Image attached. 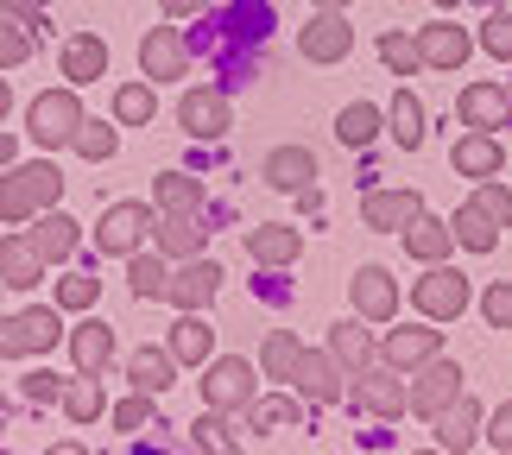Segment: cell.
Listing matches in <instances>:
<instances>
[{
  "label": "cell",
  "instance_id": "6f0895ef",
  "mask_svg": "<svg viewBox=\"0 0 512 455\" xmlns=\"http://www.w3.org/2000/svg\"><path fill=\"white\" fill-rule=\"evenodd\" d=\"M7 108H13V89H7V76H0V121H7Z\"/></svg>",
  "mask_w": 512,
  "mask_h": 455
},
{
  "label": "cell",
  "instance_id": "91938a15",
  "mask_svg": "<svg viewBox=\"0 0 512 455\" xmlns=\"http://www.w3.org/2000/svg\"><path fill=\"white\" fill-rule=\"evenodd\" d=\"M0 430H7V392H0Z\"/></svg>",
  "mask_w": 512,
  "mask_h": 455
},
{
  "label": "cell",
  "instance_id": "6da1fadb",
  "mask_svg": "<svg viewBox=\"0 0 512 455\" xmlns=\"http://www.w3.org/2000/svg\"><path fill=\"white\" fill-rule=\"evenodd\" d=\"M196 392H203V411H222V418L228 411H247L253 399H260V367L234 361V354H209Z\"/></svg>",
  "mask_w": 512,
  "mask_h": 455
},
{
  "label": "cell",
  "instance_id": "8fae6325",
  "mask_svg": "<svg viewBox=\"0 0 512 455\" xmlns=\"http://www.w3.org/2000/svg\"><path fill=\"white\" fill-rule=\"evenodd\" d=\"M456 121L468 133H500V127H512V95L500 83H468L456 102Z\"/></svg>",
  "mask_w": 512,
  "mask_h": 455
},
{
  "label": "cell",
  "instance_id": "9f6ffc18",
  "mask_svg": "<svg viewBox=\"0 0 512 455\" xmlns=\"http://www.w3.org/2000/svg\"><path fill=\"white\" fill-rule=\"evenodd\" d=\"M317 13H348V0H310Z\"/></svg>",
  "mask_w": 512,
  "mask_h": 455
},
{
  "label": "cell",
  "instance_id": "7c38bea8",
  "mask_svg": "<svg viewBox=\"0 0 512 455\" xmlns=\"http://www.w3.org/2000/svg\"><path fill=\"white\" fill-rule=\"evenodd\" d=\"M215 291H222V266L215 260H184L171 272V285H165V304H177V310H209L215 304Z\"/></svg>",
  "mask_w": 512,
  "mask_h": 455
},
{
  "label": "cell",
  "instance_id": "5b68a950",
  "mask_svg": "<svg viewBox=\"0 0 512 455\" xmlns=\"http://www.w3.org/2000/svg\"><path fill=\"white\" fill-rule=\"evenodd\" d=\"M342 405L354 411H367V418H405V373H392L373 361L367 373H348V392H342Z\"/></svg>",
  "mask_w": 512,
  "mask_h": 455
},
{
  "label": "cell",
  "instance_id": "1f68e13d",
  "mask_svg": "<svg viewBox=\"0 0 512 455\" xmlns=\"http://www.w3.org/2000/svg\"><path fill=\"white\" fill-rule=\"evenodd\" d=\"M386 127H392V140H399L405 152H418L424 133H430V114H424V102L411 89H399V95H392V108H386Z\"/></svg>",
  "mask_w": 512,
  "mask_h": 455
},
{
  "label": "cell",
  "instance_id": "f907efd6",
  "mask_svg": "<svg viewBox=\"0 0 512 455\" xmlns=\"http://www.w3.org/2000/svg\"><path fill=\"white\" fill-rule=\"evenodd\" d=\"M108 418H114V430H146V424H152V399H146V392H127V399L114 405Z\"/></svg>",
  "mask_w": 512,
  "mask_h": 455
},
{
  "label": "cell",
  "instance_id": "7dc6e473",
  "mask_svg": "<svg viewBox=\"0 0 512 455\" xmlns=\"http://www.w3.org/2000/svg\"><path fill=\"white\" fill-rule=\"evenodd\" d=\"M481 51H494L512 64V13H487L481 19Z\"/></svg>",
  "mask_w": 512,
  "mask_h": 455
},
{
  "label": "cell",
  "instance_id": "f5cc1de1",
  "mask_svg": "<svg viewBox=\"0 0 512 455\" xmlns=\"http://www.w3.org/2000/svg\"><path fill=\"white\" fill-rule=\"evenodd\" d=\"M0 13H13L19 26H32V32L45 26V0H0Z\"/></svg>",
  "mask_w": 512,
  "mask_h": 455
},
{
  "label": "cell",
  "instance_id": "d590c367",
  "mask_svg": "<svg viewBox=\"0 0 512 455\" xmlns=\"http://www.w3.org/2000/svg\"><path fill=\"white\" fill-rule=\"evenodd\" d=\"M159 114V89L152 83H121L114 89V127H146Z\"/></svg>",
  "mask_w": 512,
  "mask_h": 455
},
{
  "label": "cell",
  "instance_id": "d6986e66",
  "mask_svg": "<svg viewBox=\"0 0 512 455\" xmlns=\"http://www.w3.org/2000/svg\"><path fill=\"white\" fill-rule=\"evenodd\" d=\"M418 215H424V196L418 190H373L367 203H361V222L380 228V234H405Z\"/></svg>",
  "mask_w": 512,
  "mask_h": 455
},
{
  "label": "cell",
  "instance_id": "e7e4bbea",
  "mask_svg": "<svg viewBox=\"0 0 512 455\" xmlns=\"http://www.w3.org/2000/svg\"><path fill=\"white\" fill-rule=\"evenodd\" d=\"M506 95H512V89H506Z\"/></svg>",
  "mask_w": 512,
  "mask_h": 455
},
{
  "label": "cell",
  "instance_id": "603a6c76",
  "mask_svg": "<svg viewBox=\"0 0 512 455\" xmlns=\"http://www.w3.org/2000/svg\"><path fill=\"white\" fill-rule=\"evenodd\" d=\"M127 380H133V392H146V399H165V392L177 386L171 348H133L127 354Z\"/></svg>",
  "mask_w": 512,
  "mask_h": 455
},
{
  "label": "cell",
  "instance_id": "bcb514c9",
  "mask_svg": "<svg viewBox=\"0 0 512 455\" xmlns=\"http://www.w3.org/2000/svg\"><path fill=\"white\" fill-rule=\"evenodd\" d=\"M102 298V279H89V272H70V279H57V310H89Z\"/></svg>",
  "mask_w": 512,
  "mask_h": 455
},
{
  "label": "cell",
  "instance_id": "db71d44e",
  "mask_svg": "<svg viewBox=\"0 0 512 455\" xmlns=\"http://www.w3.org/2000/svg\"><path fill=\"white\" fill-rule=\"evenodd\" d=\"M165 19H190V13H209V0H159Z\"/></svg>",
  "mask_w": 512,
  "mask_h": 455
},
{
  "label": "cell",
  "instance_id": "ee69618b",
  "mask_svg": "<svg viewBox=\"0 0 512 455\" xmlns=\"http://www.w3.org/2000/svg\"><path fill=\"white\" fill-rule=\"evenodd\" d=\"M468 203H475V209H481V215H487V222H494V228H512V190L500 184V177H481Z\"/></svg>",
  "mask_w": 512,
  "mask_h": 455
},
{
  "label": "cell",
  "instance_id": "44dd1931",
  "mask_svg": "<svg viewBox=\"0 0 512 455\" xmlns=\"http://www.w3.org/2000/svg\"><path fill=\"white\" fill-rule=\"evenodd\" d=\"M430 354H443V329H392L380 342V367L411 373V367H424Z\"/></svg>",
  "mask_w": 512,
  "mask_h": 455
},
{
  "label": "cell",
  "instance_id": "8d00e7d4",
  "mask_svg": "<svg viewBox=\"0 0 512 455\" xmlns=\"http://www.w3.org/2000/svg\"><path fill=\"white\" fill-rule=\"evenodd\" d=\"M298 361H304V342L291 329H272L266 342H260V373H266V380H291V367H298Z\"/></svg>",
  "mask_w": 512,
  "mask_h": 455
},
{
  "label": "cell",
  "instance_id": "c3c4849f",
  "mask_svg": "<svg viewBox=\"0 0 512 455\" xmlns=\"http://www.w3.org/2000/svg\"><path fill=\"white\" fill-rule=\"evenodd\" d=\"M19 392H26L32 405H57V399H64V380H57L51 367H32L26 380H19Z\"/></svg>",
  "mask_w": 512,
  "mask_h": 455
},
{
  "label": "cell",
  "instance_id": "4316f807",
  "mask_svg": "<svg viewBox=\"0 0 512 455\" xmlns=\"http://www.w3.org/2000/svg\"><path fill=\"white\" fill-rule=\"evenodd\" d=\"M64 342H70L76 373H95V380L108 373V361H114V329H108V323H76Z\"/></svg>",
  "mask_w": 512,
  "mask_h": 455
},
{
  "label": "cell",
  "instance_id": "ac0fdd59",
  "mask_svg": "<svg viewBox=\"0 0 512 455\" xmlns=\"http://www.w3.org/2000/svg\"><path fill=\"white\" fill-rule=\"evenodd\" d=\"M57 70H64V83H70V89L102 83V76H108V38H95V32L64 38V51H57Z\"/></svg>",
  "mask_w": 512,
  "mask_h": 455
},
{
  "label": "cell",
  "instance_id": "be15d7a7",
  "mask_svg": "<svg viewBox=\"0 0 512 455\" xmlns=\"http://www.w3.org/2000/svg\"><path fill=\"white\" fill-rule=\"evenodd\" d=\"M0 298H7V285H0Z\"/></svg>",
  "mask_w": 512,
  "mask_h": 455
},
{
  "label": "cell",
  "instance_id": "f6af8a7d",
  "mask_svg": "<svg viewBox=\"0 0 512 455\" xmlns=\"http://www.w3.org/2000/svg\"><path fill=\"white\" fill-rule=\"evenodd\" d=\"M70 146L83 152L89 165H102V158H114V146H121V140H114V127H108V121H89V114H83V127L70 133Z\"/></svg>",
  "mask_w": 512,
  "mask_h": 455
},
{
  "label": "cell",
  "instance_id": "7bdbcfd3",
  "mask_svg": "<svg viewBox=\"0 0 512 455\" xmlns=\"http://www.w3.org/2000/svg\"><path fill=\"white\" fill-rule=\"evenodd\" d=\"M190 437H196V449H203V455H241V443L228 437V418H222V411H203V418L190 424Z\"/></svg>",
  "mask_w": 512,
  "mask_h": 455
},
{
  "label": "cell",
  "instance_id": "7a4b0ae2",
  "mask_svg": "<svg viewBox=\"0 0 512 455\" xmlns=\"http://www.w3.org/2000/svg\"><path fill=\"white\" fill-rule=\"evenodd\" d=\"M83 127V95H76L70 83L64 89H45V95H32V108H26V133H32V146H70V133Z\"/></svg>",
  "mask_w": 512,
  "mask_h": 455
},
{
  "label": "cell",
  "instance_id": "11a10c76",
  "mask_svg": "<svg viewBox=\"0 0 512 455\" xmlns=\"http://www.w3.org/2000/svg\"><path fill=\"white\" fill-rule=\"evenodd\" d=\"M13 158H19V140H13V133H0V165H13Z\"/></svg>",
  "mask_w": 512,
  "mask_h": 455
},
{
  "label": "cell",
  "instance_id": "9c48e42d",
  "mask_svg": "<svg viewBox=\"0 0 512 455\" xmlns=\"http://www.w3.org/2000/svg\"><path fill=\"white\" fill-rule=\"evenodd\" d=\"M348 304H354L361 323H392V316H399V279H392L386 266H361L348 279Z\"/></svg>",
  "mask_w": 512,
  "mask_h": 455
},
{
  "label": "cell",
  "instance_id": "484cf974",
  "mask_svg": "<svg viewBox=\"0 0 512 455\" xmlns=\"http://www.w3.org/2000/svg\"><path fill=\"white\" fill-rule=\"evenodd\" d=\"M165 348H171V361H177V367H203L209 354H215V329L203 323V310H184V316H177Z\"/></svg>",
  "mask_w": 512,
  "mask_h": 455
},
{
  "label": "cell",
  "instance_id": "d6a6232c",
  "mask_svg": "<svg viewBox=\"0 0 512 455\" xmlns=\"http://www.w3.org/2000/svg\"><path fill=\"white\" fill-rule=\"evenodd\" d=\"M165 285H171V260L165 253H127V291L133 298H165Z\"/></svg>",
  "mask_w": 512,
  "mask_h": 455
},
{
  "label": "cell",
  "instance_id": "680465c9",
  "mask_svg": "<svg viewBox=\"0 0 512 455\" xmlns=\"http://www.w3.org/2000/svg\"><path fill=\"white\" fill-rule=\"evenodd\" d=\"M45 455H89L83 443H57V449H45Z\"/></svg>",
  "mask_w": 512,
  "mask_h": 455
},
{
  "label": "cell",
  "instance_id": "83f0119b",
  "mask_svg": "<svg viewBox=\"0 0 512 455\" xmlns=\"http://www.w3.org/2000/svg\"><path fill=\"white\" fill-rule=\"evenodd\" d=\"M329 354H336V367L342 373H367L373 361H380V342L361 329V316H348V323L329 329Z\"/></svg>",
  "mask_w": 512,
  "mask_h": 455
},
{
  "label": "cell",
  "instance_id": "277c9868",
  "mask_svg": "<svg viewBox=\"0 0 512 455\" xmlns=\"http://www.w3.org/2000/svg\"><path fill=\"white\" fill-rule=\"evenodd\" d=\"M449 399H462V361L430 354L424 367H411V386H405V411H411V418H437Z\"/></svg>",
  "mask_w": 512,
  "mask_h": 455
},
{
  "label": "cell",
  "instance_id": "74e56055",
  "mask_svg": "<svg viewBox=\"0 0 512 455\" xmlns=\"http://www.w3.org/2000/svg\"><path fill=\"white\" fill-rule=\"evenodd\" d=\"M57 405H64L70 411V424H95V418H102V380H95V373H76V380H64V399H57Z\"/></svg>",
  "mask_w": 512,
  "mask_h": 455
},
{
  "label": "cell",
  "instance_id": "52a82bcc",
  "mask_svg": "<svg viewBox=\"0 0 512 455\" xmlns=\"http://www.w3.org/2000/svg\"><path fill=\"white\" fill-rule=\"evenodd\" d=\"M152 241V209L146 203H114L102 209V222H95V247L108 253V260H127V253H140Z\"/></svg>",
  "mask_w": 512,
  "mask_h": 455
},
{
  "label": "cell",
  "instance_id": "e0dca14e",
  "mask_svg": "<svg viewBox=\"0 0 512 455\" xmlns=\"http://www.w3.org/2000/svg\"><path fill=\"white\" fill-rule=\"evenodd\" d=\"M140 70L152 76V83H171V76H184V70H190L184 32H177V26H152V32L140 38Z\"/></svg>",
  "mask_w": 512,
  "mask_h": 455
},
{
  "label": "cell",
  "instance_id": "cb8c5ba5",
  "mask_svg": "<svg viewBox=\"0 0 512 455\" xmlns=\"http://www.w3.org/2000/svg\"><path fill=\"white\" fill-rule=\"evenodd\" d=\"M449 165H456L462 177H500V165H506V146H500V133H462L456 140V152H449Z\"/></svg>",
  "mask_w": 512,
  "mask_h": 455
},
{
  "label": "cell",
  "instance_id": "60d3db41",
  "mask_svg": "<svg viewBox=\"0 0 512 455\" xmlns=\"http://www.w3.org/2000/svg\"><path fill=\"white\" fill-rule=\"evenodd\" d=\"M380 64H386L392 76H418V70H424L418 38H411V32H380Z\"/></svg>",
  "mask_w": 512,
  "mask_h": 455
},
{
  "label": "cell",
  "instance_id": "6125c7cd",
  "mask_svg": "<svg viewBox=\"0 0 512 455\" xmlns=\"http://www.w3.org/2000/svg\"><path fill=\"white\" fill-rule=\"evenodd\" d=\"M424 455H443V449H424Z\"/></svg>",
  "mask_w": 512,
  "mask_h": 455
},
{
  "label": "cell",
  "instance_id": "b9f144b4",
  "mask_svg": "<svg viewBox=\"0 0 512 455\" xmlns=\"http://www.w3.org/2000/svg\"><path fill=\"white\" fill-rule=\"evenodd\" d=\"M38 51V32L32 26H19L13 13H0V70H13V64H26V57Z\"/></svg>",
  "mask_w": 512,
  "mask_h": 455
},
{
  "label": "cell",
  "instance_id": "e575fe53",
  "mask_svg": "<svg viewBox=\"0 0 512 455\" xmlns=\"http://www.w3.org/2000/svg\"><path fill=\"white\" fill-rule=\"evenodd\" d=\"M380 127H386V121H380V108H373V102H348V108L336 114V140L354 146V152L380 140Z\"/></svg>",
  "mask_w": 512,
  "mask_h": 455
},
{
  "label": "cell",
  "instance_id": "94428289",
  "mask_svg": "<svg viewBox=\"0 0 512 455\" xmlns=\"http://www.w3.org/2000/svg\"><path fill=\"white\" fill-rule=\"evenodd\" d=\"M437 7H462V0H437Z\"/></svg>",
  "mask_w": 512,
  "mask_h": 455
},
{
  "label": "cell",
  "instance_id": "f1b7e54d",
  "mask_svg": "<svg viewBox=\"0 0 512 455\" xmlns=\"http://www.w3.org/2000/svg\"><path fill=\"white\" fill-rule=\"evenodd\" d=\"M38 279H45V260L32 253V241H26V234H7V241H0V285H7V291H32Z\"/></svg>",
  "mask_w": 512,
  "mask_h": 455
},
{
  "label": "cell",
  "instance_id": "f35d334b",
  "mask_svg": "<svg viewBox=\"0 0 512 455\" xmlns=\"http://www.w3.org/2000/svg\"><path fill=\"white\" fill-rule=\"evenodd\" d=\"M152 196H159V215L203 209V177H190V171H165L159 184H152Z\"/></svg>",
  "mask_w": 512,
  "mask_h": 455
},
{
  "label": "cell",
  "instance_id": "8992f818",
  "mask_svg": "<svg viewBox=\"0 0 512 455\" xmlns=\"http://www.w3.org/2000/svg\"><path fill=\"white\" fill-rule=\"evenodd\" d=\"M57 335H64V323H57V310H45V304H32V310H19V316H0V354H7V361L51 354Z\"/></svg>",
  "mask_w": 512,
  "mask_h": 455
},
{
  "label": "cell",
  "instance_id": "ba28073f",
  "mask_svg": "<svg viewBox=\"0 0 512 455\" xmlns=\"http://www.w3.org/2000/svg\"><path fill=\"white\" fill-rule=\"evenodd\" d=\"M291 386H298L304 405H342L348 373L336 367V354H329V348H304V361L291 367Z\"/></svg>",
  "mask_w": 512,
  "mask_h": 455
},
{
  "label": "cell",
  "instance_id": "30bf717a",
  "mask_svg": "<svg viewBox=\"0 0 512 455\" xmlns=\"http://www.w3.org/2000/svg\"><path fill=\"white\" fill-rule=\"evenodd\" d=\"M177 121H184L190 140H228V127H234V108H228V95H215V89H184V102H177Z\"/></svg>",
  "mask_w": 512,
  "mask_h": 455
},
{
  "label": "cell",
  "instance_id": "2e32d148",
  "mask_svg": "<svg viewBox=\"0 0 512 455\" xmlns=\"http://www.w3.org/2000/svg\"><path fill=\"white\" fill-rule=\"evenodd\" d=\"M260 177L272 190H285V196H304L310 184H317V152L310 146H272L260 158Z\"/></svg>",
  "mask_w": 512,
  "mask_h": 455
},
{
  "label": "cell",
  "instance_id": "9a60e30c",
  "mask_svg": "<svg viewBox=\"0 0 512 455\" xmlns=\"http://www.w3.org/2000/svg\"><path fill=\"white\" fill-rule=\"evenodd\" d=\"M468 51H475V38H468L456 19H430V26H418V57H424V70H462Z\"/></svg>",
  "mask_w": 512,
  "mask_h": 455
},
{
  "label": "cell",
  "instance_id": "681fc988",
  "mask_svg": "<svg viewBox=\"0 0 512 455\" xmlns=\"http://www.w3.org/2000/svg\"><path fill=\"white\" fill-rule=\"evenodd\" d=\"M481 310H487V323L494 329H512V279H494L481 291Z\"/></svg>",
  "mask_w": 512,
  "mask_h": 455
},
{
  "label": "cell",
  "instance_id": "d4e9b609",
  "mask_svg": "<svg viewBox=\"0 0 512 455\" xmlns=\"http://www.w3.org/2000/svg\"><path fill=\"white\" fill-rule=\"evenodd\" d=\"M298 253H304V234L298 228H279V222L247 228V260L253 266H291Z\"/></svg>",
  "mask_w": 512,
  "mask_h": 455
},
{
  "label": "cell",
  "instance_id": "f546056e",
  "mask_svg": "<svg viewBox=\"0 0 512 455\" xmlns=\"http://www.w3.org/2000/svg\"><path fill=\"white\" fill-rule=\"evenodd\" d=\"M7 171H13V184L26 190V203H32V209H57V203H64V177H57L51 158H32V165H7Z\"/></svg>",
  "mask_w": 512,
  "mask_h": 455
},
{
  "label": "cell",
  "instance_id": "5bb4252c",
  "mask_svg": "<svg viewBox=\"0 0 512 455\" xmlns=\"http://www.w3.org/2000/svg\"><path fill=\"white\" fill-rule=\"evenodd\" d=\"M430 424H437V449H443V455H462V449H475V443H481L487 411H481V399H468V392H462V399H449Z\"/></svg>",
  "mask_w": 512,
  "mask_h": 455
},
{
  "label": "cell",
  "instance_id": "ab89813d",
  "mask_svg": "<svg viewBox=\"0 0 512 455\" xmlns=\"http://www.w3.org/2000/svg\"><path fill=\"white\" fill-rule=\"evenodd\" d=\"M304 418V399H253L247 405V430H291Z\"/></svg>",
  "mask_w": 512,
  "mask_h": 455
},
{
  "label": "cell",
  "instance_id": "ffe728a7",
  "mask_svg": "<svg viewBox=\"0 0 512 455\" xmlns=\"http://www.w3.org/2000/svg\"><path fill=\"white\" fill-rule=\"evenodd\" d=\"M26 241H32V253H38L45 266L70 260V253H76V222L64 215V203H57V209H38L32 228H26Z\"/></svg>",
  "mask_w": 512,
  "mask_h": 455
},
{
  "label": "cell",
  "instance_id": "7402d4cb",
  "mask_svg": "<svg viewBox=\"0 0 512 455\" xmlns=\"http://www.w3.org/2000/svg\"><path fill=\"white\" fill-rule=\"evenodd\" d=\"M152 241H159L165 260H196L203 241H209V228H203L196 209H177V215H165V222H152Z\"/></svg>",
  "mask_w": 512,
  "mask_h": 455
},
{
  "label": "cell",
  "instance_id": "4fadbf2b",
  "mask_svg": "<svg viewBox=\"0 0 512 455\" xmlns=\"http://www.w3.org/2000/svg\"><path fill=\"white\" fill-rule=\"evenodd\" d=\"M298 51L310 57V64H342V57L354 51L348 13H310V26L298 32Z\"/></svg>",
  "mask_w": 512,
  "mask_h": 455
},
{
  "label": "cell",
  "instance_id": "3957f363",
  "mask_svg": "<svg viewBox=\"0 0 512 455\" xmlns=\"http://www.w3.org/2000/svg\"><path fill=\"white\" fill-rule=\"evenodd\" d=\"M411 310L424 316V323H456L468 310V279L456 266H424V279H411Z\"/></svg>",
  "mask_w": 512,
  "mask_h": 455
},
{
  "label": "cell",
  "instance_id": "816d5d0a",
  "mask_svg": "<svg viewBox=\"0 0 512 455\" xmlns=\"http://www.w3.org/2000/svg\"><path fill=\"white\" fill-rule=\"evenodd\" d=\"M481 437H487V443H494L500 455H512V399H506V405L494 411V418H487V424H481Z\"/></svg>",
  "mask_w": 512,
  "mask_h": 455
},
{
  "label": "cell",
  "instance_id": "4dcf8cb0",
  "mask_svg": "<svg viewBox=\"0 0 512 455\" xmlns=\"http://www.w3.org/2000/svg\"><path fill=\"white\" fill-rule=\"evenodd\" d=\"M449 247H456V234H449V222H437V215H418V222L405 228V253L424 266H443Z\"/></svg>",
  "mask_w": 512,
  "mask_h": 455
},
{
  "label": "cell",
  "instance_id": "836d02e7",
  "mask_svg": "<svg viewBox=\"0 0 512 455\" xmlns=\"http://www.w3.org/2000/svg\"><path fill=\"white\" fill-rule=\"evenodd\" d=\"M449 234H456V247H468V253H494L500 247V228L487 222L475 203H462L456 215H449Z\"/></svg>",
  "mask_w": 512,
  "mask_h": 455
}]
</instances>
